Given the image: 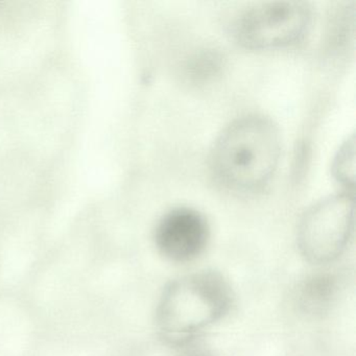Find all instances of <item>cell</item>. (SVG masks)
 <instances>
[{"label": "cell", "instance_id": "obj_4", "mask_svg": "<svg viewBox=\"0 0 356 356\" xmlns=\"http://www.w3.org/2000/svg\"><path fill=\"white\" fill-rule=\"evenodd\" d=\"M354 232V197L329 195L308 208L298 226L297 243L306 261L324 266L339 259Z\"/></svg>", "mask_w": 356, "mask_h": 356}, {"label": "cell", "instance_id": "obj_2", "mask_svg": "<svg viewBox=\"0 0 356 356\" xmlns=\"http://www.w3.org/2000/svg\"><path fill=\"white\" fill-rule=\"evenodd\" d=\"M233 291L220 273L202 270L175 279L162 291L156 325L172 345H182L230 312Z\"/></svg>", "mask_w": 356, "mask_h": 356}, {"label": "cell", "instance_id": "obj_1", "mask_svg": "<svg viewBox=\"0 0 356 356\" xmlns=\"http://www.w3.org/2000/svg\"><path fill=\"white\" fill-rule=\"evenodd\" d=\"M281 135L270 118L248 114L233 120L212 145L209 168L235 193H256L270 183L281 157Z\"/></svg>", "mask_w": 356, "mask_h": 356}, {"label": "cell", "instance_id": "obj_7", "mask_svg": "<svg viewBox=\"0 0 356 356\" xmlns=\"http://www.w3.org/2000/svg\"><path fill=\"white\" fill-rule=\"evenodd\" d=\"M222 67V57L216 49H203L191 58L185 66V74L189 81L200 84L218 76Z\"/></svg>", "mask_w": 356, "mask_h": 356}, {"label": "cell", "instance_id": "obj_3", "mask_svg": "<svg viewBox=\"0 0 356 356\" xmlns=\"http://www.w3.org/2000/svg\"><path fill=\"white\" fill-rule=\"evenodd\" d=\"M312 24V10L304 1H270L243 10L232 24L241 47L251 51L284 49L303 40Z\"/></svg>", "mask_w": 356, "mask_h": 356}, {"label": "cell", "instance_id": "obj_6", "mask_svg": "<svg viewBox=\"0 0 356 356\" xmlns=\"http://www.w3.org/2000/svg\"><path fill=\"white\" fill-rule=\"evenodd\" d=\"M341 286V279L334 273L316 272L308 275L296 289V306L304 316L321 318L337 303Z\"/></svg>", "mask_w": 356, "mask_h": 356}, {"label": "cell", "instance_id": "obj_9", "mask_svg": "<svg viewBox=\"0 0 356 356\" xmlns=\"http://www.w3.org/2000/svg\"><path fill=\"white\" fill-rule=\"evenodd\" d=\"M180 356H216L212 352L208 350H193V351L187 352Z\"/></svg>", "mask_w": 356, "mask_h": 356}, {"label": "cell", "instance_id": "obj_8", "mask_svg": "<svg viewBox=\"0 0 356 356\" xmlns=\"http://www.w3.org/2000/svg\"><path fill=\"white\" fill-rule=\"evenodd\" d=\"M355 147H354V138L343 143L339 149V153L335 156L332 164L333 177L346 187L354 185V166H355Z\"/></svg>", "mask_w": 356, "mask_h": 356}, {"label": "cell", "instance_id": "obj_5", "mask_svg": "<svg viewBox=\"0 0 356 356\" xmlns=\"http://www.w3.org/2000/svg\"><path fill=\"white\" fill-rule=\"evenodd\" d=\"M209 238L210 228L205 216L188 207L175 208L164 214L154 234L159 253L170 261L178 264L200 257Z\"/></svg>", "mask_w": 356, "mask_h": 356}]
</instances>
